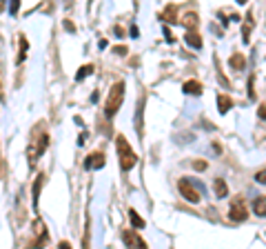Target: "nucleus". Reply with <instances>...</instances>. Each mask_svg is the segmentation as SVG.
Masks as SVG:
<instances>
[{
	"instance_id": "1",
	"label": "nucleus",
	"mask_w": 266,
	"mask_h": 249,
	"mask_svg": "<svg viewBox=\"0 0 266 249\" xmlns=\"http://www.w3.org/2000/svg\"><path fill=\"white\" fill-rule=\"evenodd\" d=\"M122 100H125V83H115L109 91V98H107V105H105V116L107 118H113L120 109Z\"/></svg>"
},
{
	"instance_id": "2",
	"label": "nucleus",
	"mask_w": 266,
	"mask_h": 249,
	"mask_svg": "<svg viewBox=\"0 0 266 249\" xmlns=\"http://www.w3.org/2000/svg\"><path fill=\"white\" fill-rule=\"evenodd\" d=\"M115 143H118V158H120V167L125 171L133 169L138 163V156L133 154V149L129 147V143H126V138L125 136H118L115 138Z\"/></svg>"
},
{
	"instance_id": "3",
	"label": "nucleus",
	"mask_w": 266,
	"mask_h": 249,
	"mask_svg": "<svg viewBox=\"0 0 266 249\" xmlns=\"http://www.w3.org/2000/svg\"><path fill=\"white\" fill-rule=\"evenodd\" d=\"M47 147H49V136L47 133H38V140L29 147V160H31V165L36 163L38 156H42L47 151Z\"/></svg>"
},
{
	"instance_id": "4",
	"label": "nucleus",
	"mask_w": 266,
	"mask_h": 249,
	"mask_svg": "<svg viewBox=\"0 0 266 249\" xmlns=\"http://www.w3.org/2000/svg\"><path fill=\"white\" fill-rule=\"evenodd\" d=\"M177 187H180V194H182L188 202H193V205H195V202H200V191L193 187L191 178H182V181L177 183Z\"/></svg>"
},
{
	"instance_id": "5",
	"label": "nucleus",
	"mask_w": 266,
	"mask_h": 249,
	"mask_svg": "<svg viewBox=\"0 0 266 249\" xmlns=\"http://www.w3.org/2000/svg\"><path fill=\"white\" fill-rule=\"evenodd\" d=\"M229 216H231V220H235V223H237V220H246V216H249V214H246V207H244V202L242 200H235L233 205H231V209H229Z\"/></svg>"
},
{
	"instance_id": "6",
	"label": "nucleus",
	"mask_w": 266,
	"mask_h": 249,
	"mask_svg": "<svg viewBox=\"0 0 266 249\" xmlns=\"http://www.w3.org/2000/svg\"><path fill=\"white\" fill-rule=\"evenodd\" d=\"M84 167H87V169H102V167H105V154H102V151H95V154L87 156Z\"/></svg>"
},
{
	"instance_id": "7",
	"label": "nucleus",
	"mask_w": 266,
	"mask_h": 249,
	"mask_svg": "<svg viewBox=\"0 0 266 249\" xmlns=\"http://www.w3.org/2000/svg\"><path fill=\"white\" fill-rule=\"evenodd\" d=\"M184 94H191V96H198V94H202V85H200L198 80H187L184 83Z\"/></svg>"
},
{
	"instance_id": "8",
	"label": "nucleus",
	"mask_w": 266,
	"mask_h": 249,
	"mask_svg": "<svg viewBox=\"0 0 266 249\" xmlns=\"http://www.w3.org/2000/svg\"><path fill=\"white\" fill-rule=\"evenodd\" d=\"M253 212H255L257 216L266 218V196H257L255 200H253Z\"/></svg>"
},
{
	"instance_id": "9",
	"label": "nucleus",
	"mask_w": 266,
	"mask_h": 249,
	"mask_svg": "<svg viewBox=\"0 0 266 249\" xmlns=\"http://www.w3.org/2000/svg\"><path fill=\"white\" fill-rule=\"evenodd\" d=\"M213 189H215V196H218V198H224L226 194H229V187H226V183L222 181V178H215Z\"/></svg>"
},
{
	"instance_id": "10",
	"label": "nucleus",
	"mask_w": 266,
	"mask_h": 249,
	"mask_svg": "<svg viewBox=\"0 0 266 249\" xmlns=\"http://www.w3.org/2000/svg\"><path fill=\"white\" fill-rule=\"evenodd\" d=\"M231 105H233V102H231V98L226 94H219L218 96V107H219V114H226L231 109Z\"/></svg>"
},
{
	"instance_id": "11",
	"label": "nucleus",
	"mask_w": 266,
	"mask_h": 249,
	"mask_svg": "<svg viewBox=\"0 0 266 249\" xmlns=\"http://www.w3.org/2000/svg\"><path fill=\"white\" fill-rule=\"evenodd\" d=\"M184 40H187L191 47H195V49H200L202 47V40H200V36L195 32H187V36H184Z\"/></svg>"
},
{
	"instance_id": "12",
	"label": "nucleus",
	"mask_w": 266,
	"mask_h": 249,
	"mask_svg": "<svg viewBox=\"0 0 266 249\" xmlns=\"http://www.w3.org/2000/svg\"><path fill=\"white\" fill-rule=\"evenodd\" d=\"M231 67L233 69H244L246 67V58L242 53H233V58H231Z\"/></svg>"
},
{
	"instance_id": "13",
	"label": "nucleus",
	"mask_w": 266,
	"mask_h": 249,
	"mask_svg": "<svg viewBox=\"0 0 266 249\" xmlns=\"http://www.w3.org/2000/svg\"><path fill=\"white\" fill-rule=\"evenodd\" d=\"M42 183H45V174H40L36 178V185H33V205L38 202V196H40V187H42Z\"/></svg>"
},
{
	"instance_id": "14",
	"label": "nucleus",
	"mask_w": 266,
	"mask_h": 249,
	"mask_svg": "<svg viewBox=\"0 0 266 249\" xmlns=\"http://www.w3.org/2000/svg\"><path fill=\"white\" fill-rule=\"evenodd\" d=\"M129 218H131V225H133V227H138V229H142V227H144V220H142V218L138 216V214L133 212V209H131V212H129Z\"/></svg>"
},
{
	"instance_id": "15",
	"label": "nucleus",
	"mask_w": 266,
	"mask_h": 249,
	"mask_svg": "<svg viewBox=\"0 0 266 249\" xmlns=\"http://www.w3.org/2000/svg\"><path fill=\"white\" fill-rule=\"evenodd\" d=\"M27 49H29V43H27L25 36H20V51H18V63H22V60H25Z\"/></svg>"
},
{
	"instance_id": "16",
	"label": "nucleus",
	"mask_w": 266,
	"mask_h": 249,
	"mask_svg": "<svg viewBox=\"0 0 266 249\" xmlns=\"http://www.w3.org/2000/svg\"><path fill=\"white\" fill-rule=\"evenodd\" d=\"M91 71H94V67H91V65H84L82 69H78V74H76V80H84L89 74H91Z\"/></svg>"
},
{
	"instance_id": "17",
	"label": "nucleus",
	"mask_w": 266,
	"mask_h": 249,
	"mask_svg": "<svg viewBox=\"0 0 266 249\" xmlns=\"http://www.w3.org/2000/svg\"><path fill=\"white\" fill-rule=\"evenodd\" d=\"M184 22H187L191 29H195V27H198V16H195V14H188V16L184 18Z\"/></svg>"
},
{
	"instance_id": "18",
	"label": "nucleus",
	"mask_w": 266,
	"mask_h": 249,
	"mask_svg": "<svg viewBox=\"0 0 266 249\" xmlns=\"http://www.w3.org/2000/svg\"><path fill=\"white\" fill-rule=\"evenodd\" d=\"M255 181L260 183V185H266V169H264V171H257V174H255Z\"/></svg>"
},
{
	"instance_id": "19",
	"label": "nucleus",
	"mask_w": 266,
	"mask_h": 249,
	"mask_svg": "<svg viewBox=\"0 0 266 249\" xmlns=\"http://www.w3.org/2000/svg\"><path fill=\"white\" fill-rule=\"evenodd\" d=\"M193 167H195V169H198V171H204V169H206V167H209V165L204 163V160H193Z\"/></svg>"
},
{
	"instance_id": "20",
	"label": "nucleus",
	"mask_w": 266,
	"mask_h": 249,
	"mask_svg": "<svg viewBox=\"0 0 266 249\" xmlns=\"http://www.w3.org/2000/svg\"><path fill=\"white\" fill-rule=\"evenodd\" d=\"M260 118H262V120H266V105L260 107Z\"/></svg>"
},
{
	"instance_id": "21",
	"label": "nucleus",
	"mask_w": 266,
	"mask_h": 249,
	"mask_svg": "<svg viewBox=\"0 0 266 249\" xmlns=\"http://www.w3.org/2000/svg\"><path fill=\"white\" fill-rule=\"evenodd\" d=\"M136 243H138V249H149V247H146V243H144V240H142V238H138Z\"/></svg>"
},
{
	"instance_id": "22",
	"label": "nucleus",
	"mask_w": 266,
	"mask_h": 249,
	"mask_svg": "<svg viewBox=\"0 0 266 249\" xmlns=\"http://www.w3.org/2000/svg\"><path fill=\"white\" fill-rule=\"evenodd\" d=\"M58 249H71V245H69L67 240H63V243H60V247H58Z\"/></svg>"
}]
</instances>
